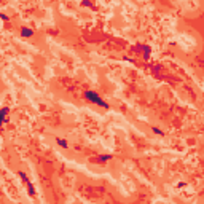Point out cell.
Wrapping results in <instances>:
<instances>
[{
	"instance_id": "6da1fadb",
	"label": "cell",
	"mask_w": 204,
	"mask_h": 204,
	"mask_svg": "<svg viewBox=\"0 0 204 204\" xmlns=\"http://www.w3.org/2000/svg\"><path fill=\"white\" fill-rule=\"evenodd\" d=\"M85 99L88 100V102H91V104H96V105H99V107L108 108V104H107V102H105V100L102 99V97H100L96 91H92V89L85 91Z\"/></svg>"
},
{
	"instance_id": "7a4b0ae2",
	"label": "cell",
	"mask_w": 204,
	"mask_h": 204,
	"mask_svg": "<svg viewBox=\"0 0 204 204\" xmlns=\"http://www.w3.org/2000/svg\"><path fill=\"white\" fill-rule=\"evenodd\" d=\"M18 176H19L21 179H22V182H24V184L27 185V188H29V195L32 196L35 190H34V187H32V184H30V180H29V177L26 176V174H24V172H22V171H19V172H18Z\"/></svg>"
},
{
	"instance_id": "3957f363",
	"label": "cell",
	"mask_w": 204,
	"mask_h": 204,
	"mask_svg": "<svg viewBox=\"0 0 204 204\" xmlns=\"http://www.w3.org/2000/svg\"><path fill=\"white\" fill-rule=\"evenodd\" d=\"M8 112H10V110H8L7 107H3L2 110H0V126H2V124L5 123V120H7V115H8Z\"/></svg>"
},
{
	"instance_id": "277c9868",
	"label": "cell",
	"mask_w": 204,
	"mask_h": 204,
	"mask_svg": "<svg viewBox=\"0 0 204 204\" xmlns=\"http://www.w3.org/2000/svg\"><path fill=\"white\" fill-rule=\"evenodd\" d=\"M21 35L26 37V38H29V37L34 35V30H32V29H29V27H22V29H21Z\"/></svg>"
},
{
	"instance_id": "5b68a950",
	"label": "cell",
	"mask_w": 204,
	"mask_h": 204,
	"mask_svg": "<svg viewBox=\"0 0 204 204\" xmlns=\"http://www.w3.org/2000/svg\"><path fill=\"white\" fill-rule=\"evenodd\" d=\"M57 145H59V147H62V148H67L69 147V144H67V140L65 139H61V137H57Z\"/></svg>"
},
{
	"instance_id": "8992f818",
	"label": "cell",
	"mask_w": 204,
	"mask_h": 204,
	"mask_svg": "<svg viewBox=\"0 0 204 204\" xmlns=\"http://www.w3.org/2000/svg\"><path fill=\"white\" fill-rule=\"evenodd\" d=\"M108 160H112V155H102V156H99L100 163H105V161H108Z\"/></svg>"
},
{
	"instance_id": "52a82bcc",
	"label": "cell",
	"mask_w": 204,
	"mask_h": 204,
	"mask_svg": "<svg viewBox=\"0 0 204 204\" xmlns=\"http://www.w3.org/2000/svg\"><path fill=\"white\" fill-rule=\"evenodd\" d=\"M153 132H155V134H158V136H163V131H161V129H158V128H153Z\"/></svg>"
},
{
	"instance_id": "ba28073f",
	"label": "cell",
	"mask_w": 204,
	"mask_h": 204,
	"mask_svg": "<svg viewBox=\"0 0 204 204\" xmlns=\"http://www.w3.org/2000/svg\"><path fill=\"white\" fill-rule=\"evenodd\" d=\"M0 19H3V21H7V19H8V16H5V15H0Z\"/></svg>"
}]
</instances>
